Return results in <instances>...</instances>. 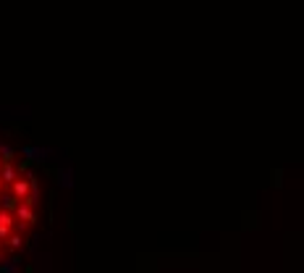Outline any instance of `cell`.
Listing matches in <instances>:
<instances>
[{"instance_id": "1", "label": "cell", "mask_w": 304, "mask_h": 273, "mask_svg": "<svg viewBox=\"0 0 304 273\" xmlns=\"http://www.w3.org/2000/svg\"><path fill=\"white\" fill-rule=\"evenodd\" d=\"M14 215H16V223H19L21 231L32 229L34 221H37V215H34V205H29V202H19L16 210H14Z\"/></svg>"}, {"instance_id": "8", "label": "cell", "mask_w": 304, "mask_h": 273, "mask_svg": "<svg viewBox=\"0 0 304 273\" xmlns=\"http://www.w3.org/2000/svg\"><path fill=\"white\" fill-rule=\"evenodd\" d=\"M16 197L14 195H0V210H11V213H14L16 210Z\"/></svg>"}, {"instance_id": "10", "label": "cell", "mask_w": 304, "mask_h": 273, "mask_svg": "<svg viewBox=\"0 0 304 273\" xmlns=\"http://www.w3.org/2000/svg\"><path fill=\"white\" fill-rule=\"evenodd\" d=\"M0 155H3V163H11V158H14V147H11V145H0Z\"/></svg>"}, {"instance_id": "12", "label": "cell", "mask_w": 304, "mask_h": 273, "mask_svg": "<svg viewBox=\"0 0 304 273\" xmlns=\"http://www.w3.org/2000/svg\"><path fill=\"white\" fill-rule=\"evenodd\" d=\"M0 168H3V158H0Z\"/></svg>"}, {"instance_id": "11", "label": "cell", "mask_w": 304, "mask_h": 273, "mask_svg": "<svg viewBox=\"0 0 304 273\" xmlns=\"http://www.w3.org/2000/svg\"><path fill=\"white\" fill-rule=\"evenodd\" d=\"M0 189H3V179H0Z\"/></svg>"}, {"instance_id": "2", "label": "cell", "mask_w": 304, "mask_h": 273, "mask_svg": "<svg viewBox=\"0 0 304 273\" xmlns=\"http://www.w3.org/2000/svg\"><path fill=\"white\" fill-rule=\"evenodd\" d=\"M16 215L11 210H0V242H8V236L16 231Z\"/></svg>"}, {"instance_id": "7", "label": "cell", "mask_w": 304, "mask_h": 273, "mask_svg": "<svg viewBox=\"0 0 304 273\" xmlns=\"http://www.w3.org/2000/svg\"><path fill=\"white\" fill-rule=\"evenodd\" d=\"M58 184L66 187V189L74 187V179H71V171H68V168H61V171H58Z\"/></svg>"}, {"instance_id": "4", "label": "cell", "mask_w": 304, "mask_h": 273, "mask_svg": "<svg viewBox=\"0 0 304 273\" xmlns=\"http://www.w3.org/2000/svg\"><path fill=\"white\" fill-rule=\"evenodd\" d=\"M0 179H3V187H14V181L21 179V168H16L14 163H3V168H0Z\"/></svg>"}, {"instance_id": "6", "label": "cell", "mask_w": 304, "mask_h": 273, "mask_svg": "<svg viewBox=\"0 0 304 273\" xmlns=\"http://www.w3.org/2000/svg\"><path fill=\"white\" fill-rule=\"evenodd\" d=\"M24 242H27L24 231H14V234L8 236V247H11V249H21V247H24Z\"/></svg>"}, {"instance_id": "9", "label": "cell", "mask_w": 304, "mask_h": 273, "mask_svg": "<svg viewBox=\"0 0 304 273\" xmlns=\"http://www.w3.org/2000/svg\"><path fill=\"white\" fill-rule=\"evenodd\" d=\"M19 270V260H6L0 263V273H16Z\"/></svg>"}, {"instance_id": "5", "label": "cell", "mask_w": 304, "mask_h": 273, "mask_svg": "<svg viewBox=\"0 0 304 273\" xmlns=\"http://www.w3.org/2000/svg\"><path fill=\"white\" fill-rule=\"evenodd\" d=\"M24 155L32 158V161H45L50 155V150L48 147H24Z\"/></svg>"}, {"instance_id": "3", "label": "cell", "mask_w": 304, "mask_h": 273, "mask_svg": "<svg viewBox=\"0 0 304 273\" xmlns=\"http://www.w3.org/2000/svg\"><path fill=\"white\" fill-rule=\"evenodd\" d=\"M29 192H32L29 176H24V179H16V181H14V187H11V195H14L19 202H27V200H29Z\"/></svg>"}]
</instances>
